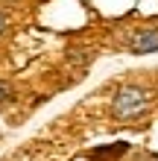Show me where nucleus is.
I'll use <instances>...</instances> for the list:
<instances>
[{
    "label": "nucleus",
    "mask_w": 158,
    "mask_h": 161,
    "mask_svg": "<svg viewBox=\"0 0 158 161\" xmlns=\"http://www.w3.org/2000/svg\"><path fill=\"white\" fill-rule=\"evenodd\" d=\"M146 103H150V97H146L144 88L123 85L117 91V97H114V117L117 120H135V117H141L146 111Z\"/></svg>",
    "instance_id": "obj_1"
},
{
    "label": "nucleus",
    "mask_w": 158,
    "mask_h": 161,
    "mask_svg": "<svg viewBox=\"0 0 158 161\" xmlns=\"http://www.w3.org/2000/svg\"><path fill=\"white\" fill-rule=\"evenodd\" d=\"M158 50V30H144L135 35L132 53H155Z\"/></svg>",
    "instance_id": "obj_2"
},
{
    "label": "nucleus",
    "mask_w": 158,
    "mask_h": 161,
    "mask_svg": "<svg viewBox=\"0 0 158 161\" xmlns=\"http://www.w3.org/2000/svg\"><path fill=\"white\" fill-rule=\"evenodd\" d=\"M9 100H12V88H9V82L0 79V106H3V103H9Z\"/></svg>",
    "instance_id": "obj_3"
},
{
    "label": "nucleus",
    "mask_w": 158,
    "mask_h": 161,
    "mask_svg": "<svg viewBox=\"0 0 158 161\" xmlns=\"http://www.w3.org/2000/svg\"><path fill=\"white\" fill-rule=\"evenodd\" d=\"M3 32H6V15L0 12V35H3Z\"/></svg>",
    "instance_id": "obj_4"
}]
</instances>
